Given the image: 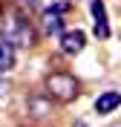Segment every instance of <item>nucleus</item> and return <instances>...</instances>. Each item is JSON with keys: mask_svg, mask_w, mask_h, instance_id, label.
Wrapping results in <instances>:
<instances>
[{"mask_svg": "<svg viewBox=\"0 0 121 127\" xmlns=\"http://www.w3.org/2000/svg\"><path fill=\"white\" fill-rule=\"evenodd\" d=\"M46 95L52 101L69 104L81 95V81L69 72H52V75H46Z\"/></svg>", "mask_w": 121, "mask_h": 127, "instance_id": "2", "label": "nucleus"}, {"mask_svg": "<svg viewBox=\"0 0 121 127\" xmlns=\"http://www.w3.org/2000/svg\"><path fill=\"white\" fill-rule=\"evenodd\" d=\"M66 3H55V6H46L43 15H40V26L46 35H61V20H64Z\"/></svg>", "mask_w": 121, "mask_h": 127, "instance_id": "3", "label": "nucleus"}, {"mask_svg": "<svg viewBox=\"0 0 121 127\" xmlns=\"http://www.w3.org/2000/svg\"><path fill=\"white\" fill-rule=\"evenodd\" d=\"M89 12H92V17H95V35H98L101 40L110 38V23H107L104 3H101V0H92V3H89Z\"/></svg>", "mask_w": 121, "mask_h": 127, "instance_id": "6", "label": "nucleus"}, {"mask_svg": "<svg viewBox=\"0 0 121 127\" xmlns=\"http://www.w3.org/2000/svg\"><path fill=\"white\" fill-rule=\"evenodd\" d=\"M3 101H9V81L0 78V104H3Z\"/></svg>", "mask_w": 121, "mask_h": 127, "instance_id": "9", "label": "nucleus"}, {"mask_svg": "<svg viewBox=\"0 0 121 127\" xmlns=\"http://www.w3.org/2000/svg\"><path fill=\"white\" fill-rule=\"evenodd\" d=\"M84 46H87V35L81 29L61 32V52L64 55H78V52H84Z\"/></svg>", "mask_w": 121, "mask_h": 127, "instance_id": "4", "label": "nucleus"}, {"mask_svg": "<svg viewBox=\"0 0 121 127\" xmlns=\"http://www.w3.org/2000/svg\"><path fill=\"white\" fill-rule=\"evenodd\" d=\"M110 127H121V121H115V124H110Z\"/></svg>", "mask_w": 121, "mask_h": 127, "instance_id": "10", "label": "nucleus"}, {"mask_svg": "<svg viewBox=\"0 0 121 127\" xmlns=\"http://www.w3.org/2000/svg\"><path fill=\"white\" fill-rule=\"evenodd\" d=\"M9 69H15V46L0 40V75H6Z\"/></svg>", "mask_w": 121, "mask_h": 127, "instance_id": "8", "label": "nucleus"}, {"mask_svg": "<svg viewBox=\"0 0 121 127\" xmlns=\"http://www.w3.org/2000/svg\"><path fill=\"white\" fill-rule=\"evenodd\" d=\"M26 110H29L32 119H46L49 113H52V98H49V95H29Z\"/></svg>", "mask_w": 121, "mask_h": 127, "instance_id": "5", "label": "nucleus"}, {"mask_svg": "<svg viewBox=\"0 0 121 127\" xmlns=\"http://www.w3.org/2000/svg\"><path fill=\"white\" fill-rule=\"evenodd\" d=\"M118 104H121V95L115 93V90H110V93H101V95L95 98V113H98V116H107V113L118 110Z\"/></svg>", "mask_w": 121, "mask_h": 127, "instance_id": "7", "label": "nucleus"}, {"mask_svg": "<svg viewBox=\"0 0 121 127\" xmlns=\"http://www.w3.org/2000/svg\"><path fill=\"white\" fill-rule=\"evenodd\" d=\"M0 40H6L12 46H29L35 40V32L26 15H20L17 9H6L0 15Z\"/></svg>", "mask_w": 121, "mask_h": 127, "instance_id": "1", "label": "nucleus"}]
</instances>
